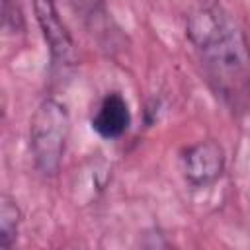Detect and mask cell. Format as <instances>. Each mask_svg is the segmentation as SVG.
Returning a JSON list of instances; mask_svg holds the SVG:
<instances>
[{
  "instance_id": "obj_1",
  "label": "cell",
  "mask_w": 250,
  "mask_h": 250,
  "mask_svg": "<svg viewBox=\"0 0 250 250\" xmlns=\"http://www.w3.org/2000/svg\"><path fill=\"white\" fill-rule=\"evenodd\" d=\"M186 35L211 92L232 113H244L250 105V41L232 14L217 0H201L188 12Z\"/></svg>"
},
{
  "instance_id": "obj_2",
  "label": "cell",
  "mask_w": 250,
  "mask_h": 250,
  "mask_svg": "<svg viewBox=\"0 0 250 250\" xmlns=\"http://www.w3.org/2000/svg\"><path fill=\"white\" fill-rule=\"evenodd\" d=\"M70 133V113L64 102L49 96L31 115L29 150L33 166L41 176H57L64 158Z\"/></svg>"
},
{
  "instance_id": "obj_3",
  "label": "cell",
  "mask_w": 250,
  "mask_h": 250,
  "mask_svg": "<svg viewBox=\"0 0 250 250\" xmlns=\"http://www.w3.org/2000/svg\"><path fill=\"white\" fill-rule=\"evenodd\" d=\"M33 12L43 39L49 47L51 72L55 78L68 76L76 66L74 39L62 21V16L55 0H33Z\"/></svg>"
},
{
  "instance_id": "obj_4",
  "label": "cell",
  "mask_w": 250,
  "mask_h": 250,
  "mask_svg": "<svg viewBox=\"0 0 250 250\" xmlns=\"http://www.w3.org/2000/svg\"><path fill=\"white\" fill-rule=\"evenodd\" d=\"M182 174L193 188H207L221 178L225 170V150L215 139H203L189 145L180 158Z\"/></svg>"
},
{
  "instance_id": "obj_5",
  "label": "cell",
  "mask_w": 250,
  "mask_h": 250,
  "mask_svg": "<svg viewBox=\"0 0 250 250\" xmlns=\"http://www.w3.org/2000/svg\"><path fill=\"white\" fill-rule=\"evenodd\" d=\"M131 121L133 117H131L129 102L125 100V96L121 92H107L98 102L92 113L90 125L96 131V135H100L102 139L117 141L129 131Z\"/></svg>"
},
{
  "instance_id": "obj_6",
  "label": "cell",
  "mask_w": 250,
  "mask_h": 250,
  "mask_svg": "<svg viewBox=\"0 0 250 250\" xmlns=\"http://www.w3.org/2000/svg\"><path fill=\"white\" fill-rule=\"evenodd\" d=\"M68 4L92 35L96 33L98 39L105 37L111 41L109 37L111 18H109V12L104 0H68Z\"/></svg>"
},
{
  "instance_id": "obj_7",
  "label": "cell",
  "mask_w": 250,
  "mask_h": 250,
  "mask_svg": "<svg viewBox=\"0 0 250 250\" xmlns=\"http://www.w3.org/2000/svg\"><path fill=\"white\" fill-rule=\"evenodd\" d=\"M21 217L18 201L4 193L0 199V248H12L16 244Z\"/></svg>"
},
{
  "instance_id": "obj_8",
  "label": "cell",
  "mask_w": 250,
  "mask_h": 250,
  "mask_svg": "<svg viewBox=\"0 0 250 250\" xmlns=\"http://www.w3.org/2000/svg\"><path fill=\"white\" fill-rule=\"evenodd\" d=\"M2 27L8 35H18L25 29V18L18 0H2Z\"/></svg>"
}]
</instances>
